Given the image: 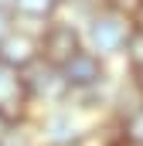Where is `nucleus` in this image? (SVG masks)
<instances>
[{"label": "nucleus", "mask_w": 143, "mask_h": 146, "mask_svg": "<svg viewBox=\"0 0 143 146\" xmlns=\"http://www.w3.org/2000/svg\"><path fill=\"white\" fill-rule=\"evenodd\" d=\"M10 31H14V17L10 14H0V41L10 34Z\"/></svg>", "instance_id": "2eb2a0df"}, {"label": "nucleus", "mask_w": 143, "mask_h": 146, "mask_svg": "<svg viewBox=\"0 0 143 146\" xmlns=\"http://www.w3.org/2000/svg\"><path fill=\"white\" fill-rule=\"evenodd\" d=\"M65 7V0H14V21H41V27L48 21H55V14Z\"/></svg>", "instance_id": "6e6552de"}, {"label": "nucleus", "mask_w": 143, "mask_h": 146, "mask_svg": "<svg viewBox=\"0 0 143 146\" xmlns=\"http://www.w3.org/2000/svg\"><path fill=\"white\" fill-rule=\"evenodd\" d=\"M119 146H143V143H126V139H119Z\"/></svg>", "instance_id": "a211bd4d"}, {"label": "nucleus", "mask_w": 143, "mask_h": 146, "mask_svg": "<svg viewBox=\"0 0 143 146\" xmlns=\"http://www.w3.org/2000/svg\"><path fill=\"white\" fill-rule=\"evenodd\" d=\"M34 61H41V51H37V34L24 31L14 24V31L0 41V65L14 68V72H27Z\"/></svg>", "instance_id": "423d86ee"}, {"label": "nucleus", "mask_w": 143, "mask_h": 146, "mask_svg": "<svg viewBox=\"0 0 143 146\" xmlns=\"http://www.w3.org/2000/svg\"><path fill=\"white\" fill-rule=\"evenodd\" d=\"M17 126H24V122H17L14 115H7V112H0V143H3V139H7V136H10V133L17 129Z\"/></svg>", "instance_id": "f8f14e48"}, {"label": "nucleus", "mask_w": 143, "mask_h": 146, "mask_svg": "<svg viewBox=\"0 0 143 146\" xmlns=\"http://www.w3.org/2000/svg\"><path fill=\"white\" fill-rule=\"evenodd\" d=\"M37 136L44 146H82L89 133L72 109H55L37 122Z\"/></svg>", "instance_id": "39448f33"}, {"label": "nucleus", "mask_w": 143, "mask_h": 146, "mask_svg": "<svg viewBox=\"0 0 143 146\" xmlns=\"http://www.w3.org/2000/svg\"><path fill=\"white\" fill-rule=\"evenodd\" d=\"M119 139H126V143H143V109L119 122Z\"/></svg>", "instance_id": "9d476101"}, {"label": "nucleus", "mask_w": 143, "mask_h": 146, "mask_svg": "<svg viewBox=\"0 0 143 146\" xmlns=\"http://www.w3.org/2000/svg\"><path fill=\"white\" fill-rule=\"evenodd\" d=\"M82 48H85L82 27H75L72 21H48V24L37 31V51H41V61L51 65V68H65Z\"/></svg>", "instance_id": "f03ea898"}, {"label": "nucleus", "mask_w": 143, "mask_h": 146, "mask_svg": "<svg viewBox=\"0 0 143 146\" xmlns=\"http://www.w3.org/2000/svg\"><path fill=\"white\" fill-rule=\"evenodd\" d=\"M61 75L68 82V95H85V92H102V85L109 78V68H106V58H99L96 51L82 48L61 68Z\"/></svg>", "instance_id": "7ed1b4c3"}, {"label": "nucleus", "mask_w": 143, "mask_h": 146, "mask_svg": "<svg viewBox=\"0 0 143 146\" xmlns=\"http://www.w3.org/2000/svg\"><path fill=\"white\" fill-rule=\"evenodd\" d=\"M133 85L140 88V95H143V72H136V75H133Z\"/></svg>", "instance_id": "f3484780"}, {"label": "nucleus", "mask_w": 143, "mask_h": 146, "mask_svg": "<svg viewBox=\"0 0 143 146\" xmlns=\"http://www.w3.org/2000/svg\"><path fill=\"white\" fill-rule=\"evenodd\" d=\"M24 75V88H27V99H31V106L34 102H68V82H65V75L61 68H51V65H44V61H34Z\"/></svg>", "instance_id": "20e7f679"}, {"label": "nucleus", "mask_w": 143, "mask_h": 146, "mask_svg": "<svg viewBox=\"0 0 143 146\" xmlns=\"http://www.w3.org/2000/svg\"><path fill=\"white\" fill-rule=\"evenodd\" d=\"M0 146H34V139L27 136V129H24V126H17V129H14V133H10Z\"/></svg>", "instance_id": "9b49d317"}, {"label": "nucleus", "mask_w": 143, "mask_h": 146, "mask_svg": "<svg viewBox=\"0 0 143 146\" xmlns=\"http://www.w3.org/2000/svg\"><path fill=\"white\" fill-rule=\"evenodd\" d=\"M133 34V21L126 10H116V7H99L85 27H82V41L89 51H96L99 58H109V54H123L126 48V37Z\"/></svg>", "instance_id": "f257e3e1"}, {"label": "nucleus", "mask_w": 143, "mask_h": 146, "mask_svg": "<svg viewBox=\"0 0 143 146\" xmlns=\"http://www.w3.org/2000/svg\"><path fill=\"white\" fill-rule=\"evenodd\" d=\"M0 14H10L14 17V0H0Z\"/></svg>", "instance_id": "dca6fc26"}, {"label": "nucleus", "mask_w": 143, "mask_h": 146, "mask_svg": "<svg viewBox=\"0 0 143 146\" xmlns=\"http://www.w3.org/2000/svg\"><path fill=\"white\" fill-rule=\"evenodd\" d=\"M123 58H126V65H130V72H133V75L143 72V31H136V27H133V34L126 37Z\"/></svg>", "instance_id": "1a4fd4ad"}, {"label": "nucleus", "mask_w": 143, "mask_h": 146, "mask_svg": "<svg viewBox=\"0 0 143 146\" xmlns=\"http://www.w3.org/2000/svg\"><path fill=\"white\" fill-rule=\"evenodd\" d=\"M130 21H133V27H136V31H143V0H136V3H133Z\"/></svg>", "instance_id": "ddd939ff"}, {"label": "nucleus", "mask_w": 143, "mask_h": 146, "mask_svg": "<svg viewBox=\"0 0 143 146\" xmlns=\"http://www.w3.org/2000/svg\"><path fill=\"white\" fill-rule=\"evenodd\" d=\"M99 3H102V7H116V10H126V14H130L136 0H99Z\"/></svg>", "instance_id": "4468645a"}, {"label": "nucleus", "mask_w": 143, "mask_h": 146, "mask_svg": "<svg viewBox=\"0 0 143 146\" xmlns=\"http://www.w3.org/2000/svg\"><path fill=\"white\" fill-rule=\"evenodd\" d=\"M27 109H31V99H27V88H24V75L0 65V112L24 122Z\"/></svg>", "instance_id": "0eeeda50"}]
</instances>
